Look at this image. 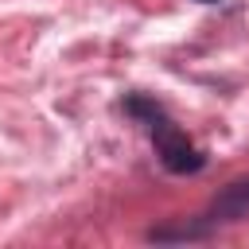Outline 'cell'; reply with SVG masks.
<instances>
[{"mask_svg":"<svg viewBox=\"0 0 249 249\" xmlns=\"http://www.w3.org/2000/svg\"><path fill=\"white\" fill-rule=\"evenodd\" d=\"M121 109L132 117V121H140V124H148L156 113H163V101H156L152 93H128L124 101H121Z\"/></svg>","mask_w":249,"mask_h":249,"instance_id":"cell-4","label":"cell"},{"mask_svg":"<svg viewBox=\"0 0 249 249\" xmlns=\"http://www.w3.org/2000/svg\"><path fill=\"white\" fill-rule=\"evenodd\" d=\"M245 218H249V175L230 179V183L206 202V210L195 214V222L206 230V237H214L222 226H237V222H245Z\"/></svg>","mask_w":249,"mask_h":249,"instance_id":"cell-2","label":"cell"},{"mask_svg":"<svg viewBox=\"0 0 249 249\" xmlns=\"http://www.w3.org/2000/svg\"><path fill=\"white\" fill-rule=\"evenodd\" d=\"M144 237L156 245H187V241H206V230L195 218H171L167 226H152Z\"/></svg>","mask_w":249,"mask_h":249,"instance_id":"cell-3","label":"cell"},{"mask_svg":"<svg viewBox=\"0 0 249 249\" xmlns=\"http://www.w3.org/2000/svg\"><path fill=\"white\" fill-rule=\"evenodd\" d=\"M148 132H152V144H156V156H160L163 171H171V175H198L206 167L202 148L167 117V109L148 121Z\"/></svg>","mask_w":249,"mask_h":249,"instance_id":"cell-1","label":"cell"},{"mask_svg":"<svg viewBox=\"0 0 249 249\" xmlns=\"http://www.w3.org/2000/svg\"><path fill=\"white\" fill-rule=\"evenodd\" d=\"M198 4H218V0H198Z\"/></svg>","mask_w":249,"mask_h":249,"instance_id":"cell-5","label":"cell"}]
</instances>
